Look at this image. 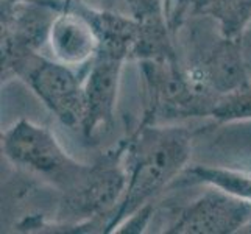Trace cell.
Segmentation results:
<instances>
[{
    "mask_svg": "<svg viewBox=\"0 0 251 234\" xmlns=\"http://www.w3.org/2000/svg\"><path fill=\"white\" fill-rule=\"evenodd\" d=\"M139 63L144 125H173L206 119L219 97L201 89L181 63L179 56L142 59Z\"/></svg>",
    "mask_w": 251,
    "mask_h": 234,
    "instance_id": "2",
    "label": "cell"
},
{
    "mask_svg": "<svg viewBox=\"0 0 251 234\" xmlns=\"http://www.w3.org/2000/svg\"><path fill=\"white\" fill-rule=\"evenodd\" d=\"M64 127L80 130L84 114V75L50 55H34L16 74Z\"/></svg>",
    "mask_w": 251,
    "mask_h": 234,
    "instance_id": "6",
    "label": "cell"
},
{
    "mask_svg": "<svg viewBox=\"0 0 251 234\" xmlns=\"http://www.w3.org/2000/svg\"><path fill=\"white\" fill-rule=\"evenodd\" d=\"M59 11L49 33V55L83 75L99 55L100 39L75 0H53Z\"/></svg>",
    "mask_w": 251,
    "mask_h": 234,
    "instance_id": "9",
    "label": "cell"
},
{
    "mask_svg": "<svg viewBox=\"0 0 251 234\" xmlns=\"http://www.w3.org/2000/svg\"><path fill=\"white\" fill-rule=\"evenodd\" d=\"M124 64V59L99 53L86 69L84 114L80 128L86 139L108 131L114 124Z\"/></svg>",
    "mask_w": 251,
    "mask_h": 234,
    "instance_id": "8",
    "label": "cell"
},
{
    "mask_svg": "<svg viewBox=\"0 0 251 234\" xmlns=\"http://www.w3.org/2000/svg\"><path fill=\"white\" fill-rule=\"evenodd\" d=\"M125 11L142 24H164L169 22L164 0H120Z\"/></svg>",
    "mask_w": 251,
    "mask_h": 234,
    "instance_id": "13",
    "label": "cell"
},
{
    "mask_svg": "<svg viewBox=\"0 0 251 234\" xmlns=\"http://www.w3.org/2000/svg\"><path fill=\"white\" fill-rule=\"evenodd\" d=\"M194 24L187 28L183 46L189 77L215 97L228 94L248 83L239 39L225 38L211 19L189 14Z\"/></svg>",
    "mask_w": 251,
    "mask_h": 234,
    "instance_id": "4",
    "label": "cell"
},
{
    "mask_svg": "<svg viewBox=\"0 0 251 234\" xmlns=\"http://www.w3.org/2000/svg\"><path fill=\"white\" fill-rule=\"evenodd\" d=\"M211 119L219 124L251 120V81L219 97Z\"/></svg>",
    "mask_w": 251,
    "mask_h": 234,
    "instance_id": "12",
    "label": "cell"
},
{
    "mask_svg": "<svg viewBox=\"0 0 251 234\" xmlns=\"http://www.w3.org/2000/svg\"><path fill=\"white\" fill-rule=\"evenodd\" d=\"M2 153L13 166L41 178L59 195L78 186L89 164L72 158L51 130L19 119L2 131Z\"/></svg>",
    "mask_w": 251,
    "mask_h": 234,
    "instance_id": "3",
    "label": "cell"
},
{
    "mask_svg": "<svg viewBox=\"0 0 251 234\" xmlns=\"http://www.w3.org/2000/svg\"><path fill=\"white\" fill-rule=\"evenodd\" d=\"M179 11L211 19L225 38L239 39L251 21V0H186Z\"/></svg>",
    "mask_w": 251,
    "mask_h": 234,
    "instance_id": "10",
    "label": "cell"
},
{
    "mask_svg": "<svg viewBox=\"0 0 251 234\" xmlns=\"http://www.w3.org/2000/svg\"><path fill=\"white\" fill-rule=\"evenodd\" d=\"M58 11L53 0H0L2 84L14 80L19 67L47 47Z\"/></svg>",
    "mask_w": 251,
    "mask_h": 234,
    "instance_id": "5",
    "label": "cell"
},
{
    "mask_svg": "<svg viewBox=\"0 0 251 234\" xmlns=\"http://www.w3.org/2000/svg\"><path fill=\"white\" fill-rule=\"evenodd\" d=\"M201 184L222 189L231 195L251 202V172L222 166H198L187 167L175 183Z\"/></svg>",
    "mask_w": 251,
    "mask_h": 234,
    "instance_id": "11",
    "label": "cell"
},
{
    "mask_svg": "<svg viewBox=\"0 0 251 234\" xmlns=\"http://www.w3.org/2000/svg\"><path fill=\"white\" fill-rule=\"evenodd\" d=\"M178 212L167 234H239L251 215V202L231 195L222 189L207 186Z\"/></svg>",
    "mask_w": 251,
    "mask_h": 234,
    "instance_id": "7",
    "label": "cell"
},
{
    "mask_svg": "<svg viewBox=\"0 0 251 234\" xmlns=\"http://www.w3.org/2000/svg\"><path fill=\"white\" fill-rule=\"evenodd\" d=\"M239 42H240V50H242V56H244V64L247 69L248 80L251 81V21L245 27L244 33L240 34Z\"/></svg>",
    "mask_w": 251,
    "mask_h": 234,
    "instance_id": "15",
    "label": "cell"
},
{
    "mask_svg": "<svg viewBox=\"0 0 251 234\" xmlns=\"http://www.w3.org/2000/svg\"><path fill=\"white\" fill-rule=\"evenodd\" d=\"M153 212H154L153 203L141 208L139 211H136L133 215H129V217L116 230V233H124V234L144 233V230L149 227V222L151 219Z\"/></svg>",
    "mask_w": 251,
    "mask_h": 234,
    "instance_id": "14",
    "label": "cell"
},
{
    "mask_svg": "<svg viewBox=\"0 0 251 234\" xmlns=\"http://www.w3.org/2000/svg\"><path fill=\"white\" fill-rule=\"evenodd\" d=\"M122 141L126 186L111 215L108 233H116L129 215L153 203L175 183L192 155V131L181 124H137Z\"/></svg>",
    "mask_w": 251,
    "mask_h": 234,
    "instance_id": "1",
    "label": "cell"
},
{
    "mask_svg": "<svg viewBox=\"0 0 251 234\" xmlns=\"http://www.w3.org/2000/svg\"><path fill=\"white\" fill-rule=\"evenodd\" d=\"M239 234H251V215H250V217H248V220L245 222V225H244V227L240 228Z\"/></svg>",
    "mask_w": 251,
    "mask_h": 234,
    "instance_id": "16",
    "label": "cell"
}]
</instances>
